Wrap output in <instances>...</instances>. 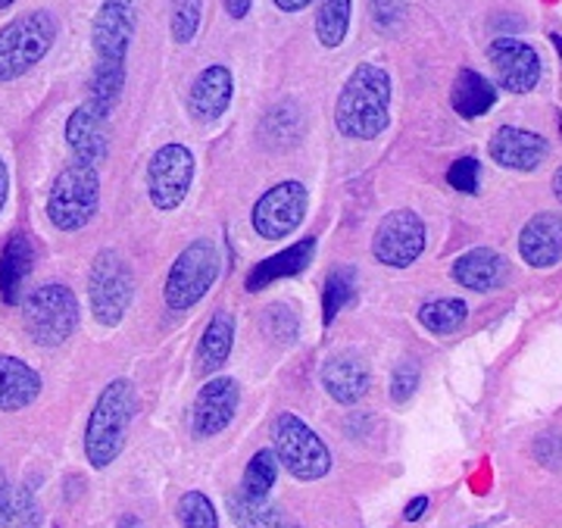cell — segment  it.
<instances>
[{
  "label": "cell",
  "instance_id": "cell-12",
  "mask_svg": "<svg viewBox=\"0 0 562 528\" xmlns=\"http://www.w3.org/2000/svg\"><path fill=\"white\" fill-rule=\"evenodd\" d=\"M487 60L494 66L501 85L509 94H528L541 81V57L531 44L519 38H497L487 47Z\"/></svg>",
  "mask_w": 562,
  "mask_h": 528
},
{
  "label": "cell",
  "instance_id": "cell-13",
  "mask_svg": "<svg viewBox=\"0 0 562 528\" xmlns=\"http://www.w3.org/2000/svg\"><path fill=\"white\" fill-rule=\"evenodd\" d=\"M132 38H135V3L132 0H103L98 16H94V25H91L98 60L125 63Z\"/></svg>",
  "mask_w": 562,
  "mask_h": 528
},
{
  "label": "cell",
  "instance_id": "cell-8",
  "mask_svg": "<svg viewBox=\"0 0 562 528\" xmlns=\"http://www.w3.org/2000/svg\"><path fill=\"white\" fill-rule=\"evenodd\" d=\"M132 269L122 260L116 250H101L91 266V279H88V294H91V310L94 319L103 325L122 323L125 310L132 304Z\"/></svg>",
  "mask_w": 562,
  "mask_h": 528
},
{
  "label": "cell",
  "instance_id": "cell-41",
  "mask_svg": "<svg viewBox=\"0 0 562 528\" xmlns=\"http://www.w3.org/2000/svg\"><path fill=\"white\" fill-rule=\"evenodd\" d=\"M7 198H10V172H7V162L0 157V213L7 206Z\"/></svg>",
  "mask_w": 562,
  "mask_h": 528
},
{
  "label": "cell",
  "instance_id": "cell-34",
  "mask_svg": "<svg viewBox=\"0 0 562 528\" xmlns=\"http://www.w3.org/2000/svg\"><path fill=\"white\" fill-rule=\"evenodd\" d=\"M203 16V0H176L172 7V38L179 44L194 41L198 29H201Z\"/></svg>",
  "mask_w": 562,
  "mask_h": 528
},
{
  "label": "cell",
  "instance_id": "cell-47",
  "mask_svg": "<svg viewBox=\"0 0 562 528\" xmlns=\"http://www.w3.org/2000/svg\"><path fill=\"white\" fill-rule=\"evenodd\" d=\"M475 528H479V526H475Z\"/></svg>",
  "mask_w": 562,
  "mask_h": 528
},
{
  "label": "cell",
  "instance_id": "cell-1",
  "mask_svg": "<svg viewBox=\"0 0 562 528\" xmlns=\"http://www.w3.org/2000/svg\"><path fill=\"white\" fill-rule=\"evenodd\" d=\"M391 122V76L382 66L360 63L344 81L335 106V125L344 138L372 142Z\"/></svg>",
  "mask_w": 562,
  "mask_h": 528
},
{
  "label": "cell",
  "instance_id": "cell-4",
  "mask_svg": "<svg viewBox=\"0 0 562 528\" xmlns=\"http://www.w3.org/2000/svg\"><path fill=\"white\" fill-rule=\"evenodd\" d=\"M57 38V20L47 10L22 13L0 29V81L25 76L35 63L44 60Z\"/></svg>",
  "mask_w": 562,
  "mask_h": 528
},
{
  "label": "cell",
  "instance_id": "cell-39",
  "mask_svg": "<svg viewBox=\"0 0 562 528\" xmlns=\"http://www.w3.org/2000/svg\"><path fill=\"white\" fill-rule=\"evenodd\" d=\"M428 507H431V501L422 494V497H416V501H409V504H406V509H403V519H406V523H419Z\"/></svg>",
  "mask_w": 562,
  "mask_h": 528
},
{
  "label": "cell",
  "instance_id": "cell-5",
  "mask_svg": "<svg viewBox=\"0 0 562 528\" xmlns=\"http://www.w3.org/2000/svg\"><path fill=\"white\" fill-rule=\"evenodd\" d=\"M272 450L279 463L301 482H316L331 469V450L294 413H279L272 423Z\"/></svg>",
  "mask_w": 562,
  "mask_h": 528
},
{
  "label": "cell",
  "instance_id": "cell-37",
  "mask_svg": "<svg viewBox=\"0 0 562 528\" xmlns=\"http://www.w3.org/2000/svg\"><path fill=\"white\" fill-rule=\"evenodd\" d=\"M416 387H419V366L413 363V360H406V363L394 369V379H391V397H394V404H406L416 394Z\"/></svg>",
  "mask_w": 562,
  "mask_h": 528
},
{
  "label": "cell",
  "instance_id": "cell-26",
  "mask_svg": "<svg viewBox=\"0 0 562 528\" xmlns=\"http://www.w3.org/2000/svg\"><path fill=\"white\" fill-rule=\"evenodd\" d=\"M0 528H41V504L29 487H0Z\"/></svg>",
  "mask_w": 562,
  "mask_h": 528
},
{
  "label": "cell",
  "instance_id": "cell-11",
  "mask_svg": "<svg viewBox=\"0 0 562 528\" xmlns=\"http://www.w3.org/2000/svg\"><path fill=\"white\" fill-rule=\"evenodd\" d=\"M306 203H310V198H306V188L301 182H281L269 188L250 213L257 235H262L266 241L288 238L303 223Z\"/></svg>",
  "mask_w": 562,
  "mask_h": 528
},
{
  "label": "cell",
  "instance_id": "cell-3",
  "mask_svg": "<svg viewBox=\"0 0 562 528\" xmlns=\"http://www.w3.org/2000/svg\"><path fill=\"white\" fill-rule=\"evenodd\" d=\"M101 203V179L91 162H69L47 198V220L60 232H79L94 220Z\"/></svg>",
  "mask_w": 562,
  "mask_h": 528
},
{
  "label": "cell",
  "instance_id": "cell-28",
  "mask_svg": "<svg viewBox=\"0 0 562 528\" xmlns=\"http://www.w3.org/2000/svg\"><path fill=\"white\" fill-rule=\"evenodd\" d=\"M122 85H125V63L98 60L94 76H91V88H88V103H91L98 113L110 116V110L120 101Z\"/></svg>",
  "mask_w": 562,
  "mask_h": 528
},
{
  "label": "cell",
  "instance_id": "cell-29",
  "mask_svg": "<svg viewBox=\"0 0 562 528\" xmlns=\"http://www.w3.org/2000/svg\"><path fill=\"white\" fill-rule=\"evenodd\" d=\"M353 0H316V35L325 47H341L350 29Z\"/></svg>",
  "mask_w": 562,
  "mask_h": 528
},
{
  "label": "cell",
  "instance_id": "cell-30",
  "mask_svg": "<svg viewBox=\"0 0 562 528\" xmlns=\"http://www.w3.org/2000/svg\"><path fill=\"white\" fill-rule=\"evenodd\" d=\"M353 294H357V272L350 266L335 269L325 279V294H322V319H325V325L338 319V313L353 301Z\"/></svg>",
  "mask_w": 562,
  "mask_h": 528
},
{
  "label": "cell",
  "instance_id": "cell-21",
  "mask_svg": "<svg viewBox=\"0 0 562 528\" xmlns=\"http://www.w3.org/2000/svg\"><path fill=\"white\" fill-rule=\"evenodd\" d=\"M32 266H35V247L32 238H25L22 232H16L3 254H0V294L7 304H22V294H25V282L32 276Z\"/></svg>",
  "mask_w": 562,
  "mask_h": 528
},
{
  "label": "cell",
  "instance_id": "cell-20",
  "mask_svg": "<svg viewBox=\"0 0 562 528\" xmlns=\"http://www.w3.org/2000/svg\"><path fill=\"white\" fill-rule=\"evenodd\" d=\"M66 142L81 162H101L106 157V116L85 101L66 122Z\"/></svg>",
  "mask_w": 562,
  "mask_h": 528
},
{
  "label": "cell",
  "instance_id": "cell-23",
  "mask_svg": "<svg viewBox=\"0 0 562 528\" xmlns=\"http://www.w3.org/2000/svg\"><path fill=\"white\" fill-rule=\"evenodd\" d=\"M313 254H316V238H306V241L284 247L281 254L257 263V269L247 276V291H262V288H269L272 282H279V279L297 276V272H303L310 266Z\"/></svg>",
  "mask_w": 562,
  "mask_h": 528
},
{
  "label": "cell",
  "instance_id": "cell-32",
  "mask_svg": "<svg viewBox=\"0 0 562 528\" xmlns=\"http://www.w3.org/2000/svg\"><path fill=\"white\" fill-rule=\"evenodd\" d=\"M279 457H276V450H257L254 457H250V463L244 469V482L241 491L244 494H250V497H266L272 485H276V479H279Z\"/></svg>",
  "mask_w": 562,
  "mask_h": 528
},
{
  "label": "cell",
  "instance_id": "cell-35",
  "mask_svg": "<svg viewBox=\"0 0 562 528\" xmlns=\"http://www.w3.org/2000/svg\"><path fill=\"white\" fill-rule=\"evenodd\" d=\"M262 328H266V335H269L272 341L288 345V341H294V335H297V313L288 304H272L262 313Z\"/></svg>",
  "mask_w": 562,
  "mask_h": 528
},
{
  "label": "cell",
  "instance_id": "cell-31",
  "mask_svg": "<svg viewBox=\"0 0 562 528\" xmlns=\"http://www.w3.org/2000/svg\"><path fill=\"white\" fill-rule=\"evenodd\" d=\"M465 316H469V306L460 297H438V301H431L419 310V323L435 335L457 332L465 323Z\"/></svg>",
  "mask_w": 562,
  "mask_h": 528
},
{
  "label": "cell",
  "instance_id": "cell-2",
  "mask_svg": "<svg viewBox=\"0 0 562 528\" xmlns=\"http://www.w3.org/2000/svg\"><path fill=\"white\" fill-rule=\"evenodd\" d=\"M135 385L128 379H113L103 387L85 428V453L91 467L106 469L120 457L128 438V426L135 419Z\"/></svg>",
  "mask_w": 562,
  "mask_h": 528
},
{
  "label": "cell",
  "instance_id": "cell-45",
  "mask_svg": "<svg viewBox=\"0 0 562 528\" xmlns=\"http://www.w3.org/2000/svg\"><path fill=\"white\" fill-rule=\"evenodd\" d=\"M10 3H16V0H0V10H7Z\"/></svg>",
  "mask_w": 562,
  "mask_h": 528
},
{
  "label": "cell",
  "instance_id": "cell-9",
  "mask_svg": "<svg viewBox=\"0 0 562 528\" xmlns=\"http://www.w3.org/2000/svg\"><path fill=\"white\" fill-rule=\"evenodd\" d=\"M194 154L184 144H162L147 166V194L157 210H176L191 191Z\"/></svg>",
  "mask_w": 562,
  "mask_h": 528
},
{
  "label": "cell",
  "instance_id": "cell-7",
  "mask_svg": "<svg viewBox=\"0 0 562 528\" xmlns=\"http://www.w3.org/2000/svg\"><path fill=\"white\" fill-rule=\"evenodd\" d=\"M216 276H220V250H216V244H188L176 257L169 276H166V291L162 294H166L169 310H176V313L191 310L213 288Z\"/></svg>",
  "mask_w": 562,
  "mask_h": 528
},
{
  "label": "cell",
  "instance_id": "cell-44",
  "mask_svg": "<svg viewBox=\"0 0 562 528\" xmlns=\"http://www.w3.org/2000/svg\"><path fill=\"white\" fill-rule=\"evenodd\" d=\"M550 41H553V47L560 50V57H562V35H550Z\"/></svg>",
  "mask_w": 562,
  "mask_h": 528
},
{
  "label": "cell",
  "instance_id": "cell-27",
  "mask_svg": "<svg viewBox=\"0 0 562 528\" xmlns=\"http://www.w3.org/2000/svg\"><path fill=\"white\" fill-rule=\"evenodd\" d=\"M228 513L238 528H281L279 507H272L266 497H250L241 487L228 494Z\"/></svg>",
  "mask_w": 562,
  "mask_h": 528
},
{
  "label": "cell",
  "instance_id": "cell-36",
  "mask_svg": "<svg viewBox=\"0 0 562 528\" xmlns=\"http://www.w3.org/2000/svg\"><path fill=\"white\" fill-rule=\"evenodd\" d=\"M447 182H450V188H457L460 194H475L479 182H482V162L475 157H460L447 169Z\"/></svg>",
  "mask_w": 562,
  "mask_h": 528
},
{
  "label": "cell",
  "instance_id": "cell-43",
  "mask_svg": "<svg viewBox=\"0 0 562 528\" xmlns=\"http://www.w3.org/2000/svg\"><path fill=\"white\" fill-rule=\"evenodd\" d=\"M553 194H557V201L562 203V166L557 169V176H553Z\"/></svg>",
  "mask_w": 562,
  "mask_h": 528
},
{
  "label": "cell",
  "instance_id": "cell-25",
  "mask_svg": "<svg viewBox=\"0 0 562 528\" xmlns=\"http://www.w3.org/2000/svg\"><path fill=\"white\" fill-rule=\"evenodd\" d=\"M232 345H235V316L220 310L210 319V325L203 328L201 345H198V369L206 372V375L222 369L225 360H228V353H232Z\"/></svg>",
  "mask_w": 562,
  "mask_h": 528
},
{
  "label": "cell",
  "instance_id": "cell-17",
  "mask_svg": "<svg viewBox=\"0 0 562 528\" xmlns=\"http://www.w3.org/2000/svg\"><path fill=\"white\" fill-rule=\"evenodd\" d=\"M519 254L531 269H547L562 260V216L538 213L519 235Z\"/></svg>",
  "mask_w": 562,
  "mask_h": 528
},
{
  "label": "cell",
  "instance_id": "cell-46",
  "mask_svg": "<svg viewBox=\"0 0 562 528\" xmlns=\"http://www.w3.org/2000/svg\"><path fill=\"white\" fill-rule=\"evenodd\" d=\"M7 485V479H3V472H0V487Z\"/></svg>",
  "mask_w": 562,
  "mask_h": 528
},
{
  "label": "cell",
  "instance_id": "cell-42",
  "mask_svg": "<svg viewBox=\"0 0 562 528\" xmlns=\"http://www.w3.org/2000/svg\"><path fill=\"white\" fill-rule=\"evenodd\" d=\"M276 7H279L281 13H301V10H306L313 0H272Z\"/></svg>",
  "mask_w": 562,
  "mask_h": 528
},
{
  "label": "cell",
  "instance_id": "cell-6",
  "mask_svg": "<svg viewBox=\"0 0 562 528\" xmlns=\"http://www.w3.org/2000/svg\"><path fill=\"white\" fill-rule=\"evenodd\" d=\"M22 323L32 341L41 347H57L69 341L79 325V301L66 284H41L22 304Z\"/></svg>",
  "mask_w": 562,
  "mask_h": 528
},
{
  "label": "cell",
  "instance_id": "cell-22",
  "mask_svg": "<svg viewBox=\"0 0 562 528\" xmlns=\"http://www.w3.org/2000/svg\"><path fill=\"white\" fill-rule=\"evenodd\" d=\"M41 375L29 363H22L16 357H3L0 353V409L3 413H16L38 401Z\"/></svg>",
  "mask_w": 562,
  "mask_h": 528
},
{
  "label": "cell",
  "instance_id": "cell-16",
  "mask_svg": "<svg viewBox=\"0 0 562 528\" xmlns=\"http://www.w3.org/2000/svg\"><path fill=\"white\" fill-rule=\"evenodd\" d=\"M369 382H372L369 366L353 350H338L322 366V385L331 394V401H338L344 406L360 404L366 391H369Z\"/></svg>",
  "mask_w": 562,
  "mask_h": 528
},
{
  "label": "cell",
  "instance_id": "cell-18",
  "mask_svg": "<svg viewBox=\"0 0 562 528\" xmlns=\"http://www.w3.org/2000/svg\"><path fill=\"white\" fill-rule=\"evenodd\" d=\"M232 94H235L232 69H225V66H206L201 76L194 79L191 94H188L191 116L201 122L220 120L222 113L232 106Z\"/></svg>",
  "mask_w": 562,
  "mask_h": 528
},
{
  "label": "cell",
  "instance_id": "cell-10",
  "mask_svg": "<svg viewBox=\"0 0 562 528\" xmlns=\"http://www.w3.org/2000/svg\"><path fill=\"white\" fill-rule=\"evenodd\" d=\"M422 250H425V223L413 210H394L375 228L372 254L379 263L406 269L419 260Z\"/></svg>",
  "mask_w": 562,
  "mask_h": 528
},
{
  "label": "cell",
  "instance_id": "cell-33",
  "mask_svg": "<svg viewBox=\"0 0 562 528\" xmlns=\"http://www.w3.org/2000/svg\"><path fill=\"white\" fill-rule=\"evenodd\" d=\"M179 523L184 528H220V516L206 494L188 491L179 501Z\"/></svg>",
  "mask_w": 562,
  "mask_h": 528
},
{
  "label": "cell",
  "instance_id": "cell-38",
  "mask_svg": "<svg viewBox=\"0 0 562 528\" xmlns=\"http://www.w3.org/2000/svg\"><path fill=\"white\" fill-rule=\"evenodd\" d=\"M369 10L379 29H394L406 13V0H369Z\"/></svg>",
  "mask_w": 562,
  "mask_h": 528
},
{
  "label": "cell",
  "instance_id": "cell-15",
  "mask_svg": "<svg viewBox=\"0 0 562 528\" xmlns=\"http://www.w3.org/2000/svg\"><path fill=\"white\" fill-rule=\"evenodd\" d=\"M494 162H501L506 169H516V172H531L547 160V150L550 144L538 132H528V128H516V125H501L491 144H487Z\"/></svg>",
  "mask_w": 562,
  "mask_h": 528
},
{
  "label": "cell",
  "instance_id": "cell-24",
  "mask_svg": "<svg viewBox=\"0 0 562 528\" xmlns=\"http://www.w3.org/2000/svg\"><path fill=\"white\" fill-rule=\"evenodd\" d=\"M494 101H497V91L482 72L460 69V76L453 81V91H450V103H453V110L460 113L462 120H479L494 106Z\"/></svg>",
  "mask_w": 562,
  "mask_h": 528
},
{
  "label": "cell",
  "instance_id": "cell-14",
  "mask_svg": "<svg viewBox=\"0 0 562 528\" xmlns=\"http://www.w3.org/2000/svg\"><path fill=\"white\" fill-rule=\"evenodd\" d=\"M238 382L235 379H213L201 387L198 401H194V419L191 428L198 438H213L220 435L222 428H228V423L238 413Z\"/></svg>",
  "mask_w": 562,
  "mask_h": 528
},
{
  "label": "cell",
  "instance_id": "cell-40",
  "mask_svg": "<svg viewBox=\"0 0 562 528\" xmlns=\"http://www.w3.org/2000/svg\"><path fill=\"white\" fill-rule=\"evenodd\" d=\"M225 3V13L232 16V20H244L247 13H250V3L254 0H222Z\"/></svg>",
  "mask_w": 562,
  "mask_h": 528
},
{
  "label": "cell",
  "instance_id": "cell-19",
  "mask_svg": "<svg viewBox=\"0 0 562 528\" xmlns=\"http://www.w3.org/2000/svg\"><path fill=\"white\" fill-rule=\"evenodd\" d=\"M509 276V263L506 257L497 254L494 247H475L469 254H462L457 263L450 266V279L469 291H494L501 288Z\"/></svg>",
  "mask_w": 562,
  "mask_h": 528
}]
</instances>
